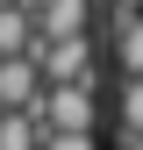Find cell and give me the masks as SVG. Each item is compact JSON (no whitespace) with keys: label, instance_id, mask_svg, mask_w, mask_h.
I'll return each mask as SVG.
<instances>
[{"label":"cell","instance_id":"3","mask_svg":"<svg viewBox=\"0 0 143 150\" xmlns=\"http://www.w3.org/2000/svg\"><path fill=\"white\" fill-rule=\"evenodd\" d=\"M86 22H93V0H43L29 14L36 43H72V36H86Z\"/></svg>","mask_w":143,"mask_h":150},{"label":"cell","instance_id":"10","mask_svg":"<svg viewBox=\"0 0 143 150\" xmlns=\"http://www.w3.org/2000/svg\"><path fill=\"white\" fill-rule=\"evenodd\" d=\"M115 14H143V0H115Z\"/></svg>","mask_w":143,"mask_h":150},{"label":"cell","instance_id":"6","mask_svg":"<svg viewBox=\"0 0 143 150\" xmlns=\"http://www.w3.org/2000/svg\"><path fill=\"white\" fill-rule=\"evenodd\" d=\"M29 43H36L29 14L22 7H0V64H7V57H29Z\"/></svg>","mask_w":143,"mask_h":150},{"label":"cell","instance_id":"1","mask_svg":"<svg viewBox=\"0 0 143 150\" xmlns=\"http://www.w3.org/2000/svg\"><path fill=\"white\" fill-rule=\"evenodd\" d=\"M29 115H36L43 136H93V122H100V79H86V86H43Z\"/></svg>","mask_w":143,"mask_h":150},{"label":"cell","instance_id":"8","mask_svg":"<svg viewBox=\"0 0 143 150\" xmlns=\"http://www.w3.org/2000/svg\"><path fill=\"white\" fill-rule=\"evenodd\" d=\"M122 136H143V79H122Z\"/></svg>","mask_w":143,"mask_h":150},{"label":"cell","instance_id":"5","mask_svg":"<svg viewBox=\"0 0 143 150\" xmlns=\"http://www.w3.org/2000/svg\"><path fill=\"white\" fill-rule=\"evenodd\" d=\"M115 57L122 79H143V14H115Z\"/></svg>","mask_w":143,"mask_h":150},{"label":"cell","instance_id":"4","mask_svg":"<svg viewBox=\"0 0 143 150\" xmlns=\"http://www.w3.org/2000/svg\"><path fill=\"white\" fill-rule=\"evenodd\" d=\"M36 93H43V79H36L29 57H7V64H0V115H29Z\"/></svg>","mask_w":143,"mask_h":150},{"label":"cell","instance_id":"7","mask_svg":"<svg viewBox=\"0 0 143 150\" xmlns=\"http://www.w3.org/2000/svg\"><path fill=\"white\" fill-rule=\"evenodd\" d=\"M36 143H43L36 115H0V150H36Z\"/></svg>","mask_w":143,"mask_h":150},{"label":"cell","instance_id":"2","mask_svg":"<svg viewBox=\"0 0 143 150\" xmlns=\"http://www.w3.org/2000/svg\"><path fill=\"white\" fill-rule=\"evenodd\" d=\"M29 64H36L43 86H86V79H100L93 36H72V43H29Z\"/></svg>","mask_w":143,"mask_h":150},{"label":"cell","instance_id":"9","mask_svg":"<svg viewBox=\"0 0 143 150\" xmlns=\"http://www.w3.org/2000/svg\"><path fill=\"white\" fill-rule=\"evenodd\" d=\"M36 150H100V143H93V136H43Z\"/></svg>","mask_w":143,"mask_h":150},{"label":"cell","instance_id":"11","mask_svg":"<svg viewBox=\"0 0 143 150\" xmlns=\"http://www.w3.org/2000/svg\"><path fill=\"white\" fill-rule=\"evenodd\" d=\"M0 7H14V0H0Z\"/></svg>","mask_w":143,"mask_h":150}]
</instances>
